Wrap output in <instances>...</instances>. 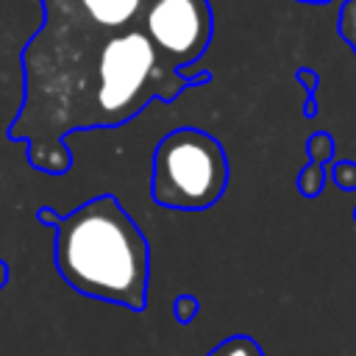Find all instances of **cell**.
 I'll list each match as a JSON object with an SVG mask.
<instances>
[{
    "mask_svg": "<svg viewBox=\"0 0 356 356\" xmlns=\"http://www.w3.org/2000/svg\"><path fill=\"white\" fill-rule=\"evenodd\" d=\"M3 284H6V264L0 261V286H3Z\"/></svg>",
    "mask_w": 356,
    "mask_h": 356,
    "instance_id": "15",
    "label": "cell"
},
{
    "mask_svg": "<svg viewBox=\"0 0 356 356\" xmlns=\"http://www.w3.org/2000/svg\"><path fill=\"white\" fill-rule=\"evenodd\" d=\"M337 31L348 42V47L356 53V0H345L339 19H337Z\"/></svg>",
    "mask_w": 356,
    "mask_h": 356,
    "instance_id": "10",
    "label": "cell"
},
{
    "mask_svg": "<svg viewBox=\"0 0 356 356\" xmlns=\"http://www.w3.org/2000/svg\"><path fill=\"white\" fill-rule=\"evenodd\" d=\"M228 186V156L217 136L203 128H175L153 150L150 197L164 209L203 211Z\"/></svg>",
    "mask_w": 356,
    "mask_h": 356,
    "instance_id": "3",
    "label": "cell"
},
{
    "mask_svg": "<svg viewBox=\"0 0 356 356\" xmlns=\"http://www.w3.org/2000/svg\"><path fill=\"white\" fill-rule=\"evenodd\" d=\"M323 184H325V164L309 159L298 172V192L303 197H317L323 192Z\"/></svg>",
    "mask_w": 356,
    "mask_h": 356,
    "instance_id": "7",
    "label": "cell"
},
{
    "mask_svg": "<svg viewBox=\"0 0 356 356\" xmlns=\"http://www.w3.org/2000/svg\"><path fill=\"white\" fill-rule=\"evenodd\" d=\"M353 220H356V211H353Z\"/></svg>",
    "mask_w": 356,
    "mask_h": 356,
    "instance_id": "16",
    "label": "cell"
},
{
    "mask_svg": "<svg viewBox=\"0 0 356 356\" xmlns=\"http://www.w3.org/2000/svg\"><path fill=\"white\" fill-rule=\"evenodd\" d=\"M306 153L312 161H320V164H328L334 161V153H337V142L331 139V134L325 131H317L306 139Z\"/></svg>",
    "mask_w": 356,
    "mask_h": 356,
    "instance_id": "8",
    "label": "cell"
},
{
    "mask_svg": "<svg viewBox=\"0 0 356 356\" xmlns=\"http://www.w3.org/2000/svg\"><path fill=\"white\" fill-rule=\"evenodd\" d=\"M206 356H264L261 345L248 337V334H234L228 339H222L220 345H214Z\"/></svg>",
    "mask_w": 356,
    "mask_h": 356,
    "instance_id": "6",
    "label": "cell"
},
{
    "mask_svg": "<svg viewBox=\"0 0 356 356\" xmlns=\"http://www.w3.org/2000/svg\"><path fill=\"white\" fill-rule=\"evenodd\" d=\"M172 314H175V320L181 325H189L195 320V314H197V300L192 295H178L175 303H172Z\"/></svg>",
    "mask_w": 356,
    "mask_h": 356,
    "instance_id": "12",
    "label": "cell"
},
{
    "mask_svg": "<svg viewBox=\"0 0 356 356\" xmlns=\"http://www.w3.org/2000/svg\"><path fill=\"white\" fill-rule=\"evenodd\" d=\"M295 81L306 89V103H303V117H317V83H320V75L314 72V70H309V67H300L298 72H295Z\"/></svg>",
    "mask_w": 356,
    "mask_h": 356,
    "instance_id": "9",
    "label": "cell"
},
{
    "mask_svg": "<svg viewBox=\"0 0 356 356\" xmlns=\"http://www.w3.org/2000/svg\"><path fill=\"white\" fill-rule=\"evenodd\" d=\"M295 3H306V6H325L331 0H295Z\"/></svg>",
    "mask_w": 356,
    "mask_h": 356,
    "instance_id": "14",
    "label": "cell"
},
{
    "mask_svg": "<svg viewBox=\"0 0 356 356\" xmlns=\"http://www.w3.org/2000/svg\"><path fill=\"white\" fill-rule=\"evenodd\" d=\"M150 0H44V14L67 17L100 36L120 33L142 22Z\"/></svg>",
    "mask_w": 356,
    "mask_h": 356,
    "instance_id": "5",
    "label": "cell"
},
{
    "mask_svg": "<svg viewBox=\"0 0 356 356\" xmlns=\"http://www.w3.org/2000/svg\"><path fill=\"white\" fill-rule=\"evenodd\" d=\"M39 220H42L44 225H56V220H58V214H56L53 209H47V206H44V209H39Z\"/></svg>",
    "mask_w": 356,
    "mask_h": 356,
    "instance_id": "13",
    "label": "cell"
},
{
    "mask_svg": "<svg viewBox=\"0 0 356 356\" xmlns=\"http://www.w3.org/2000/svg\"><path fill=\"white\" fill-rule=\"evenodd\" d=\"M325 178H331L339 189H356V164L350 161H328Z\"/></svg>",
    "mask_w": 356,
    "mask_h": 356,
    "instance_id": "11",
    "label": "cell"
},
{
    "mask_svg": "<svg viewBox=\"0 0 356 356\" xmlns=\"http://www.w3.org/2000/svg\"><path fill=\"white\" fill-rule=\"evenodd\" d=\"M53 228L56 270L75 292L131 312L145 309L150 245L114 195H97L58 214Z\"/></svg>",
    "mask_w": 356,
    "mask_h": 356,
    "instance_id": "1",
    "label": "cell"
},
{
    "mask_svg": "<svg viewBox=\"0 0 356 356\" xmlns=\"http://www.w3.org/2000/svg\"><path fill=\"white\" fill-rule=\"evenodd\" d=\"M211 70L186 78L172 67L145 33L142 22L111 33L95 53L83 86L70 111L67 131L114 128L134 120L153 97L175 100L186 89L211 83Z\"/></svg>",
    "mask_w": 356,
    "mask_h": 356,
    "instance_id": "2",
    "label": "cell"
},
{
    "mask_svg": "<svg viewBox=\"0 0 356 356\" xmlns=\"http://www.w3.org/2000/svg\"><path fill=\"white\" fill-rule=\"evenodd\" d=\"M142 28L172 67L195 64L211 44L214 14L209 0H150Z\"/></svg>",
    "mask_w": 356,
    "mask_h": 356,
    "instance_id": "4",
    "label": "cell"
}]
</instances>
